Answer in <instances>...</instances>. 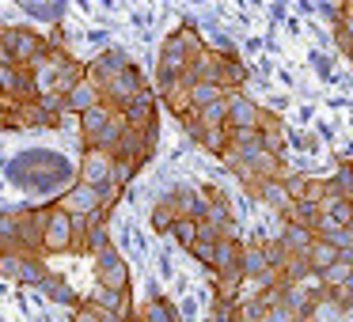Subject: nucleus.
Returning a JSON list of instances; mask_svg holds the SVG:
<instances>
[{
	"instance_id": "33",
	"label": "nucleus",
	"mask_w": 353,
	"mask_h": 322,
	"mask_svg": "<svg viewBox=\"0 0 353 322\" xmlns=\"http://www.w3.org/2000/svg\"><path fill=\"white\" fill-rule=\"evenodd\" d=\"M72 322H110V314H103L99 307L92 303V299H80V307H77V314H72ZM118 322V319H114Z\"/></svg>"
},
{
	"instance_id": "38",
	"label": "nucleus",
	"mask_w": 353,
	"mask_h": 322,
	"mask_svg": "<svg viewBox=\"0 0 353 322\" xmlns=\"http://www.w3.org/2000/svg\"><path fill=\"white\" fill-rule=\"evenodd\" d=\"M345 57H350V61H353V50H350V54H345Z\"/></svg>"
},
{
	"instance_id": "24",
	"label": "nucleus",
	"mask_w": 353,
	"mask_h": 322,
	"mask_svg": "<svg viewBox=\"0 0 353 322\" xmlns=\"http://www.w3.org/2000/svg\"><path fill=\"white\" fill-rule=\"evenodd\" d=\"M334 261H338V250H334V246H330L327 239H315L312 250H307V266H312V273H315V277L327 273V269L334 266Z\"/></svg>"
},
{
	"instance_id": "18",
	"label": "nucleus",
	"mask_w": 353,
	"mask_h": 322,
	"mask_svg": "<svg viewBox=\"0 0 353 322\" xmlns=\"http://www.w3.org/2000/svg\"><path fill=\"white\" fill-rule=\"evenodd\" d=\"M205 224H213L216 231H221L224 239H236V224H232V208H228V201L221 197V190H209V208H205V216H201Z\"/></svg>"
},
{
	"instance_id": "5",
	"label": "nucleus",
	"mask_w": 353,
	"mask_h": 322,
	"mask_svg": "<svg viewBox=\"0 0 353 322\" xmlns=\"http://www.w3.org/2000/svg\"><path fill=\"white\" fill-rule=\"evenodd\" d=\"M42 220V254H69L72 250V216L57 201H50Z\"/></svg>"
},
{
	"instance_id": "25",
	"label": "nucleus",
	"mask_w": 353,
	"mask_h": 322,
	"mask_svg": "<svg viewBox=\"0 0 353 322\" xmlns=\"http://www.w3.org/2000/svg\"><path fill=\"white\" fill-rule=\"evenodd\" d=\"M254 197H259V201H266V205L274 208V213H281V216L289 213V205H292V201H289V193H285V182H262Z\"/></svg>"
},
{
	"instance_id": "20",
	"label": "nucleus",
	"mask_w": 353,
	"mask_h": 322,
	"mask_svg": "<svg viewBox=\"0 0 353 322\" xmlns=\"http://www.w3.org/2000/svg\"><path fill=\"white\" fill-rule=\"evenodd\" d=\"M39 292L46 299H54V303H65V307H80V296L72 292V284L65 281L61 273H46L42 277V284H39Z\"/></svg>"
},
{
	"instance_id": "1",
	"label": "nucleus",
	"mask_w": 353,
	"mask_h": 322,
	"mask_svg": "<svg viewBox=\"0 0 353 322\" xmlns=\"http://www.w3.org/2000/svg\"><path fill=\"white\" fill-rule=\"evenodd\" d=\"M27 72H31V80H34L39 99H42V95H61V99H65V95L72 92V84L84 80V65H77L61 46H50Z\"/></svg>"
},
{
	"instance_id": "2",
	"label": "nucleus",
	"mask_w": 353,
	"mask_h": 322,
	"mask_svg": "<svg viewBox=\"0 0 353 322\" xmlns=\"http://www.w3.org/2000/svg\"><path fill=\"white\" fill-rule=\"evenodd\" d=\"M201 50H205V42H201V34L194 31V27H179V31H171L168 42H163V50H160V69H156V80L168 84V80L183 76Z\"/></svg>"
},
{
	"instance_id": "21",
	"label": "nucleus",
	"mask_w": 353,
	"mask_h": 322,
	"mask_svg": "<svg viewBox=\"0 0 353 322\" xmlns=\"http://www.w3.org/2000/svg\"><path fill=\"white\" fill-rule=\"evenodd\" d=\"M277 243L289 250V258H300V254H307L312 250V243H315V235L307 228H300V224H285L281 228V235H277Z\"/></svg>"
},
{
	"instance_id": "17",
	"label": "nucleus",
	"mask_w": 353,
	"mask_h": 322,
	"mask_svg": "<svg viewBox=\"0 0 353 322\" xmlns=\"http://www.w3.org/2000/svg\"><path fill=\"white\" fill-rule=\"evenodd\" d=\"M259 144H262V152H270V155H281V148H285V122L266 107H262V114H259Z\"/></svg>"
},
{
	"instance_id": "8",
	"label": "nucleus",
	"mask_w": 353,
	"mask_h": 322,
	"mask_svg": "<svg viewBox=\"0 0 353 322\" xmlns=\"http://www.w3.org/2000/svg\"><path fill=\"white\" fill-rule=\"evenodd\" d=\"M95 284L99 288H130V266H125V258L114 250V243L103 246V250H95Z\"/></svg>"
},
{
	"instance_id": "12",
	"label": "nucleus",
	"mask_w": 353,
	"mask_h": 322,
	"mask_svg": "<svg viewBox=\"0 0 353 322\" xmlns=\"http://www.w3.org/2000/svg\"><path fill=\"white\" fill-rule=\"evenodd\" d=\"M152 144H156V129H148V133L125 129L122 140L110 148V155H114V160H130V163H137V167H141V163L152 155Z\"/></svg>"
},
{
	"instance_id": "35",
	"label": "nucleus",
	"mask_w": 353,
	"mask_h": 322,
	"mask_svg": "<svg viewBox=\"0 0 353 322\" xmlns=\"http://www.w3.org/2000/svg\"><path fill=\"white\" fill-rule=\"evenodd\" d=\"M190 254H194L198 261H205V266L213 261V246H209V243H194V246H190Z\"/></svg>"
},
{
	"instance_id": "32",
	"label": "nucleus",
	"mask_w": 353,
	"mask_h": 322,
	"mask_svg": "<svg viewBox=\"0 0 353 322\" xmlns=\"http://www.w3.org/2000/svg\"><path fill=\"white\" fill-rule=\"evenodd\" d=\"M327 303H334L338 311H350V307H353V281H345V284H338V288H330V292H327Z\"/></svg>"
},
{
	"instance_id": "30",
	"label": "nucleus",
	"mask_w": 353,
	"mask_h": 322,
	"mask_svg": "<svg viewBox=\"0 0 353 322\" xmlns=\"http://www.w3.org/2000/svg\"><path fill=\"white\" fill-rule=\"evenodd\" d=\"M319 281H323V288H338V284H345V281H350V261H342V258H338L334 261V266H330L327 269V273H319Z\"/></svg>"
},
{
	"instance_id": "15",
	"label": "nucleus",
	"mask_w": 353,
	"mask_h": 322,
	"mask_svg": "<svg viewBox=\"0 0 353 322\" xmlns=\"http://www.w3.org/2000/svg\"><path fill=\"white\" fill-rule=\"evenodd\" d=\"M259 114H262L259 103L247 99L243 92H232L228 95V118H224V125H228V129H259Z\"/></svg>"
},
{
	"instance_id": "4",
	"label": "nucleus",
	"mask_w": 353,
	"mask_h": 322,
	"mask_svg": "<svg viewBox=\"0 0 353 322\" xmlns=\"http://www.w3.org/2000/svg\"><path fill=\"white\" fill-rule=\"evenodd\" d=\"M46 50H50V39L34 34L31 27H4V31H0V65L31 69Z\"/></svg>"
},
{
	"instance_id": "39",
	"label": "nucleus",
	"mask_w": 353,
	"mask_h": 322,
	"mask_svg": "<svg viewBox=\"0 0 353 322\" xmlns=\"http://www.w3.org/2000/svg\"><path fill=\"white\" fill-rule=\"evenodd\" d=\"M350 167H353V160H350Z\"/></svg>"
},
{
	"instance_id": "22",
	"label": "nucleus",
	"mask_w": 353,
	"mask_h": 322,
	"mask_svg": "<svg viewBox=\"0 0 353 322\" xmlns=\"http://www.w3.org/2000/svg\"><path fill=\"white\" fill-rule=\"evenodd\" d=\"M266 273H274V269H270L266 254H262V243H254V246H243V281L259 284Z\"/></svg>"
},
{
	"instance_id": "13",
	"label": "nucleus",
	"mask_w": 353,
	"mask_h": 322,
	"mask_svg": "<svg viewBox=\"0 0 353 322\" xmlns=\"http://www.w3.org/2000/svg\"><path fill=\"white\" fill-rule=\"evenodd\" d=\"M156 95H152V87H145V92L137 95V99L130 103V107H122V122H125V129H137V133H148V129H156Z\"/></svg>"
},
{
	"instance_id": "37",
	"label": "nucleus",
	"mask_w": 353,
	"mask_h": 322,
	"mask_svg": "<svg viewBox=\"0 0 353 322\" xmlns=\"http://www.w3.org/2000/svg\"><path fill=\"white\" fill-rule=\"evenodd\" d=\"M292 322H315V319H292Z\"/></svg>"
},
{
	"instance_id": "10",
	"label": "nucleus",
	"mask_w": 353,
	"mask_h": 322,
	"mask_svg": "<svg viewBox=\"0 0 353 322\" xmlns=\"http://www.w3.org/2000/svg\"><path fill=\"white\" fill-rule=\"evenodd\" d=\"M12 216H16L19 254H42V220H46V208H19Z\"/></svg>"
},
{
	"instance_id": "26",
	"label": "nucleus",
	"mask_w": 353,
	"mask_h": 322,
	"mask_svg": "<svg viewBox=\"0 0 353 322\" xmlns=\"http://www.w3.org/2000/svg\"><path fill=\"white\" fill-rule=\"evenodd\" d=\"M338 50H342V54H350L353 50V0L350 4H342V12H338Z\"/></svg>"
},
{
	"instance_id": "19",
	"label": "nucleus",
	"mask_w": 353,
	"mask_h": 322,
	"mask_svg": "<svg viewBox=\"0 0 353 322\" xmlns=\"http://www.w3.org/2000/svg\"><path fill=\"white\" fill-rule=\"evenodd\" d=\"M99 84H92V80H77L72 84V92L65 95V110H72V114H88L92 107H99Z\"/></svg>"
},
{
	"instance_id": "36",
	"label": "nucleus",
	"mask_w": 353,
	"mask_h": 322,
	"mask_svg": "<svg viewBox=\"0 0 353 322\" xmlns=\"http://www.w3.org/2000/svg\"><path fill=\"white\" fill-rule=\"evenodd\" d=\"M350 281H353V258H350Z\"/></svg>"
},
{
	"instance_id": "14",
	"label": "nucleus",
	"mask_w": 353,
	"mask_h": 322,
	"mask_svg": "<svg viewBox=\"0 0 353 322\" xmlns=\"http://www.w3.org/2000/svg\"><path fill=\"white\" fill-rule=\"evenodd\" d=\"M57 205H61L69 216H92V213H99V208H103V190L77 182L69 193H61V197H57ZM107 216H110V213H107Z\"/></svg>"
},
{
	"instance_id": "29",
	"label": "nucleus",
	"mask_w": 353,
	"mask_h": 322,
	"mask_svg": "<svg viewBox=\"0 0 353 322\" xmlns=\"http://www.w3.org/2000/svg\"><path fill=\"white\" fill-rule=\"evenodd\" d=\"M168 235L175 239V243L183 246V250H190L194 239H198V220H175V228H171Z\"/></svg>"
},
{
	"instance_id": "11",
	"label": "nucleus",
	"mask_w": 353,
	"mask_h": 322,
	"mask_svg": "<svg viewBox=\"0 0 353 322\" xmlns=\"http://www.w3.org/2000/svg\"><path fill=\"white\" fill-rule=\"evenodd\" d=\"M209 273L213 277H236L243 281V243L236 239H221L213 246V261H209Z\"/></svg>"
},
{
	"instance_id": "34",
	"label": "nucleus",
	"mask_w": 353,
	"mask_h": 322,
	"mask_svg": "<svg viewBox=\"0 0 353 322\" xmlns=\"http://www.w3.org/2000/svg\"><path fill=\"white\" fill-rule=\"evenodd\" d=\"M323 197H327V182H323V178H307L304 197H300V201H307V205H319Z\"/></svg>"
},
{
	"instance_id": "6",
	"label": "nucleus",
	"mask_w": 353,
	"mask_h": 322,
	"mask_svg": "<svg viewBox=\"0 0 353 322\" xmlns=\"http://www.w3.org/2000/svg\"><path fill=\"white\" fill-rule=\"evenodd\" d=\"M46 273L50 269L42 261V254H0V277L12 284H31V288H39Z\"/></svg>"
},
{
	"instance_id": "3",
	"label": "nucleus",
	"mask_w": 353,
	"mask_h": 322,
	"mask_svg": "<svg viewBox=\"0 0 353 322\" xmlns=\"http://www.w3.org/2000/svg\"><path fill=\"white\" fill-rule=\"evenodd\" d=\"M80 133H84V148H99V152H110V148L122 140L125 122H122V110L107 107H92L88 114H80Z\"/></svg>"
},
{
	"instance_id": "16",
	"label": "nucleus",
	"mask_w": 353,
	"mask_h": 322,
	"mask_svg": "<svg viewBox=\"0 0 353 322\" xmlns=\"http://www.w3.org/2000/svg\"><path fill=\"white\" fill-rule=\"evenodd\" d=\"M122 69H130L125 54L122 50H107V54H99L92 65H84V76L92 80V84H107V80H114Z\"/></svg>"
},
{
	"instance_id": "27",
	"label": "nucleus",
	"mask_w": 353,
	"mask_h": 322,
	"mask_svg": "<svg viewBox=\"0 0 353 322\" xmlns=\"http://www.w3.org/2000/svg\"><path fill=\"white\" fill-rule=\"evenodd\" d=\"M175 220H179V216L171 213L168 197H160V201L152 205V231H163V235H168V231L175 228Z\"/></svg>"
},
{
	"instance_id": "23",
	"label": "nucleus",
	"mask_w": 353,
	"mask_h": 322,
	"mask_svg": "<svg viewBox=\"0 0 353 322\" xmlns=\"http://www.w3.org/2000/svg\"><path fill=\"white\" fill-rule=\"evenodd\" d=\"M133 322H179L175 307L163 303V299H148V303H141L137 311H133Z\"/></svg>"
},
{
	"instance_id": "28",
	"label": "nucleus",
	"mask_w": 353,
	"mask_h": 322,
	"mask_svg": "<svg viewBox=\"0 0 353 322\" xmlns=\"http://www.w3.org/2000/svg\"><path fill=\"white\" fill-rule=\"evenodd\" d=\"M216 99H224L221 87H213V84H190V107L194 110L209 107V103H216Z\"/></svg>"
},
{
	"instance_id": "9",
	"label": "nucleus",
	"mask_w": 353,
	"mask_h": 322,
	"mask_svg": "<svg viewBox=\"0 0 353 322\" xmlns=\"http://www.w3.org/2000/svg\"><path fill=\"white\" fill-rule=\"evenodd\" d=\"M110 171H114V155H110V152H99V148H84V155H80V167H77V182L103 190V186L110 182Z\"/></svg>"
},
{
	"instance_id": "7",
	"label": "nucleus",
	"mask_w": 353,
	"mask_h": 322,
	"mask_svg": "<svg viewBox=\"0 0 353 322\" xmlns=\"http://www.w3.org/2000/svg\"><path fill=\"white\" fill-rule=\"evenodd\" d=\"M145 76H141V69H122L114 80H107V84H99V99L107 103V107H114V110H122V107H130L133 99H137L141 92H145Z\"/></svg>"
},
{
	"instance_id": "31",
	"label": "nucleus",
	"mask_w": 353,
	"mask_h": 322,
	"mask_svg": "<svg viewBox=\"0 0 353 322\" xmlns=\"http://www.w3.org/2000/svg\"><path fill=\"white\" fill-rule=\"evenodd\" d=\"M137 163H130V160H114V171H110V186H118V190H125V186L133 182V175H137Z\"/></svg>"
}]
</instances>
